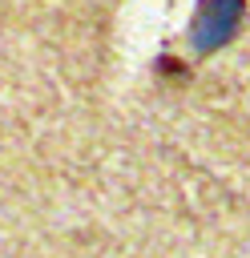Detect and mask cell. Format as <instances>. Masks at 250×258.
Wrapping results in <instances>:
<instances>
[{
  "mask_svg": "<svg viewBox=\"0 0 250 258\" xmlns=\"http://www.w3.org/2000/svg\"><path fill=\"white\" fill-rule=\"evenodd\" d=\"M242 20V0H202L190 24V40L198 52H218L222 44H230L234 28Z\"/></svg>",
  "mask_w": 250,
  "mask_h": 258,
  "instance_id": "obj_1",
  "label": "cell"
}]
</instances>
